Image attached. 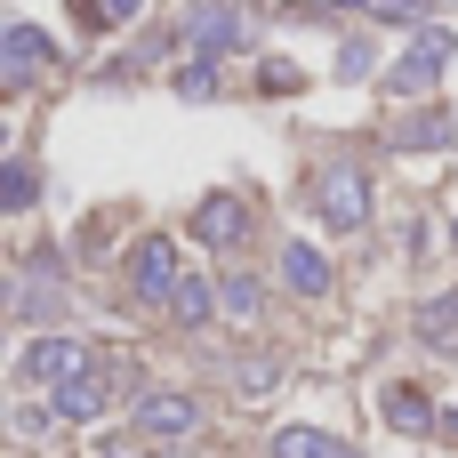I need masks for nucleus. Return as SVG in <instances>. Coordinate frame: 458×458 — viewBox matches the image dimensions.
<instances>
[{
    "mask_svg": "<svg viewBox=\"0 0 458 458\" xmlns=\"http://www.w3.org/2000/svg\"><path fill=\"white\" fill-rule=\"evenodd\" d=\"M282 282H290L298 298H330V258H322L314 242H282Z\"/></svg>",
    "mask_w": 458,
    "mask_h": 458,
    "instance_id": "obj_10",
    "label": "nucleus"
},
{
    "mask_svg": "<svg viewBox=\"0 0 458 458\" xmlns=\"http://www.w3.org/2000/svg\"><path fill=\"white\" fill-rule=\"evenodd\" d=\"M97 458H145L137 443H97Z\"/></svg>",
    "mask_w": 458,
    "mask_h": 458,
    "instance_id": "obj_24",
    "label": "nucleus"
},
{
    "mask_svg": "<svg viewBox=\"0 0 458 458\" xmlns=\"http://www.w3.org/2000/svg\"><path fill=\"white\" fill-rule=\"evenodd\" d=\"M169 314H177V330H201L209 314H217V282H177V298H169Z\"/></svg>",
    "mask_w": 458,
    "mask_h": 458,
    "instance_id": "obj_13",
    "label": "nucleus"
},
{
    "mask_svg": "<svg viewBox=\"0 0 458 458\" xmlns=\"http://www.w3.org/2000/svg\"><path fill=\"white\" fill-rule=\"evenodd\" d=\"M274 458H362V451H346V443L322 435V427H282V435H274Z\"/></svg>",
    "mask_w": 458,
    "mask_h": 458,
    "instance_id": "obj_12",
    "label": "nucleus"
},
{
    "mask_svg": "<svg viewBox=\"0 0 458 458\" xmlns=\"http://www.w3.org/2000/svg\"><path fill=\"white\" fill-rule=\"evenodd\" d=\"M451 242H458V225H451Z\"/></svg>",
    "mask_w": 458,
    "mask_h": 458,
    "instance_id": "obj_27",
    "label": "nucleus"
},
{
    "mask_svg": "<svg viewBox=\"0 0 458 458\" xmlns=\"http://www.w3.org/2000/svg\"><path fill=\"white\" fill-rule=\"evenodd\" d=\"M314 209L330 233H362L370 225V169L362 161H322L314 169Z\"/></svg>",
    "mask_w": 458,
    "mask_h": 458,
    "instance_id": "obj_1",
    "label": "nucleus"
},
{
    "mask_svg": "<svg viewBox=\"0 0 458 458\" xmlns=\"http://www.w3.org/2000/svg\"><path fill=\"white\" fill-rule=\"evenodd\" d=\"M193 233H201L209 250H233V242L250 233V201H242V193H209V201L193 209Z\"/></svg>",
    "mask_w": 458,
    "mask_h": 458,
    "instance_id": "obj_8",
    "label": "nucleus"
},
{
    "mask_svg": "<svg viewBox=\"0 0 458 458\" xmlns=\"http://www.w3.org/2000/svg\"><path fill=\"white\" fill-rule=\"evenodd\" d=\"M97 8H105V24H129V16H137L145 0H97Z\"/></svg>",
    "mask_w": 458,
    "mask_h": 458,
    "instance_id": "obj_23",
    "label": "nucleus"
},
{
    "mask_svg": "<svg viewBox=\"0 0 458 458\" xmlns=\"http://www.w3.org/2000/svg\"><path fill=\"white\" fill-rule=\"evenodd\" d=\"M177 97H217V64H209V56L177 64Z\"/></svg>",
    "mask_w": 458,
    "mask_h": 458,
    "instance_id": "obj_19",
    "label": "nucleus"
},
{
    "mask_svg": "<svg viewBox=\"0 0 458 458\" xmlns=\"http://www.w3.org/2000/svg\"><path fill=\"white\" fill-rule=\"evenodd\" d=\"M451 48H458V32H443V24H427L419 40H411V56L386 72V97H427L435 81H443V64H451Z\"/></svg>",
    "mask_w": 458,
    "mask_h": 458,
    "instance_id": "obj_3",
    "label": "nucleus"
},
{
    "mask_svg": "<svg viewBox=\"0 0 458 458\" xmlns=\"http://www.w3.org/2000/svg\"><path fill=\"white\" fill-rule=\"evenodd\" d=\"M322 8H370V0H322Z\"/></svg>",
    "mask_w": 458,
    "mask_h": 458,
    "instance_id": "obj_25",
    "label": "nucleus"
},
{
    "mask_svg": "<svg viewBox=\"0 0 458 458\" xmlns=\"http://www.w3.org/2000/svg\"><path fill=\"white\" fill-rule=\"evenodd\" d=\"M443 427H451V435H458V411H451V419H443Z\"/></svg>",
    "mask_w": 458,
    "mask_h": 458,
    "instance_id": "obj_26",
    "label": "nucleus"
},
{
    "mask_svg": "<svg viewBox=\"0 0 458 458\" xmlns=\"http://www.w3.org/2000/svg\"><path fill=\"white\" fill-rule=\"evenodd\" d=\"M48 427H56V411H48V394H40L32 411H16V435H48Z\"/></svg>",
    "mask_w": 458,
    "mask_h": 458,
    "instance_id": "obj_21",
    "label": "nucleus"
},
{
    "mask_svg": "<svg viewBox=\"0 0 458 458\" xmlns=\"http://www.w3.org/2000/svg\"><path fill=\"white\" fill-rule=\"evenodd\" d=\"M394 145H458V121L451 113H411V121L394 129Z\"/></svg>",
    "mask_w": 458,
    "mask_h": 458,
    "instance_id": "obj_15",
    "label": "nucleus"
},
{
    "mask_svg": "<svg viewBox=\"0 0 458 458\" xmlns=\"http://www.w3.org/2000/svg\"><path fill=\"white\" fill-rule=\"evenodd\" d=\"M370 64H378V40H370V32H354V40L338 48V72H346V81H362Z\"/></svg>",
    "mask_w": 458,
    "mask_h": 458,
    "instance_id": "obj_18",
    "label": "nucleus"
},
{
    "mask_svg": "<svg viewBox=\"0 0 458 458\" xmlns=\"http://www.w3.org/2000/svg\"><path fill=\"white\" fill-rule=\"evenodd\" d=\"M193 427H201V403H193V394H169V386L137 394V435H145V443H185Z\"/></svg>",
    "mask_w": 458,
    "mask_h": 458,
    "instance_id": "obj_5",
    "label": "nucleus"
},
{
    "mask_svg": "<svg viewBox=\"0 0 458 458\" xmlns=\"http://www.w3.org/2000/svg\"><path fill=\"white\" fill-rule=\"evenodd\" d=\"M81 370H89V346H81V338H64V330H48V338H32V346H24V378H32V386H48V394H56V386H72Z\"/></svg>",
    "mask_w": 458,
    "mask_h": 458,
    "instance_id": "obj_4",
    "label": "nucleus"
},
{
    "mask_svg": "<svg viewBox=\"0 0 458 458\" xmlns=\"http://www.w3.org/2000/svg\"><path fill=\"white\" fill-rule=\"evenodd\" d=\"M274 378H282V370H274V362H242V394H266V386H274Z\"/></svg>",
    "mask_w": 458,
    "mask_h": 458,
    "instance_id": "obj_22",
    "label": "nucleus"
},
{
    "mask_svg": "<svg viewBox=\"0 0 458 458\" xmlns=\"http://www.w3.org/2000/svg\"><path fill=\"white\" fill-rule=\"evenodd\" d=\"M419 338H427L435 354H458V290H443V298L419 306Z\"/></svg>",
    "mask_w": 458,
    "mask_h": 458,
    "instance_id": "obj_11",
    "label": "nucleus"
},
{
    "mask_svg": "<svg viewBox=\"0 0 458 458\" xmlns=\"http://www.w3.org/2000/svg\"><path fill=\"white\" fill-rule=\"evenodd\" d=\"M48 56H56V40H48L40 24H0V89L32 81V72H40Z\"/></svg>",
    "mask_w": 458,
    "mask_h": 458,
    "instance_id": "obj_7",
    "label": "nucleus"
},
{
    "mask_svg": "<svg viewBox=\"0 0 458 458\" xmlns=\"http://www.w3.org/2000/svg\"><path fill=\"white\" fill-rule=\"evenodd\" d=\"M177 282H185V258H177V242H169V233H153V242H137V250H129V290H137L145 306H169V298H177Z\"/></svg>",
    "mask_w": 458,
    "mask_h": 458,
    "instance_id": "obj_2",
    "label": "nucleus"
},
{
    "mask_svg": "<svg viewBox=\"0 0 458 458\" xmlns=\"http://www.w3.org/2000/svg\"><path fill=\"white\" fill-rule=\"evenodd\" d=\"M185 40H193L201 56H217V48H242V8H225V0H209V8H193V24H185Z\"/></svg>",
    "mask_w": 458,
    "mask_h": 458,
    "instance_id": "obj_9",
    "label": "nucleus"
},
{
    "mask_svg": "<svg viewBox=\"0 0 458 458\" xmlns=\"http://www.w3.org/2000/svg\"><path fill=\"white\" fill-rule=\"evenodd\" d=\"M113 386H121V378H113V362H89V370H81L72 386H56V394H48L56 427H81V419H97V411L113 403Z\"/></svg>",
    "mask_w": 458,
    "mask_h": 458,
    "instance_id": "obj_6",
    "label": "nucleus"
},
{
    "mask_svg": "<svg viewBox=\"0 0 458 458\" xmlns=\"http://www.w3.org/2000/svg\"><path fill=\"white\" fill-rule=\"evenodd\" d=\"M386 419H394L403 435H427V427H435V403H427L419 386H386Z\"/></svg>",
    "mask_w": 458,
    "mask_h": 458,
    "instance_id": "obj_14",
    "label": "nucleus"
},
{
    "mask_svg": "<svg viewBox=\"0 0 458 458\" xmlns=\"http://www.w3.org/2000/svg\"><path fill=\"white\" fill-rule=\"evenodd\" d=\"M32 193H40V177H32L24 161H0V209H24Z\"/></svg>",
    "mask_w": 458,
    "mask_h": 458,
    "instance_id": "obj_17",
    "label": "nucleus"
},
{
    "mask_svg": "<svg viewBox=\"0 0 458 458\" xmlns=\"http://www.w3.org/2000/svg\"><path fill=\"white\" fill-rule=\"evenodd\" d=\"M427 8H435V0H370V16H386V24H419V32H427Z\"/></svg>",
    "mask_w": 458,
    "mask_h": 458,
    "instance_id": "obj_20",
    "label": "nucleus"
},
{
    "mask_svg": "<svg viewBox=\"0 0 458 458\" xmlns=\"http://www.w3.org/2000/svg\"><path fill=\"white\" fill-rule=\"evenodd\" d=\"M258 306H266V298H258V282H250V274H225V282H217V314L258 322Z\"/></svg>",
    "mask_w": 458,
    "mask_h": 458,
    "instance_id": "obj_16",
    "label": "nucleus"
}]
</instances>
